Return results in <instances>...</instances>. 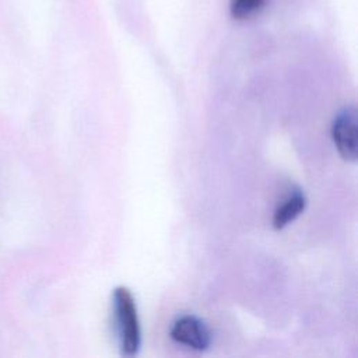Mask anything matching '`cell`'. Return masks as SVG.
<instances>
[{
  "label": "cell",
  "mask_w": 358,
  "mask_h": 358,
  "mask_svg": "<svg viewBox=\"0 0 358 358\" xmlns=\"http://www.w3.org/2000/svg\"><path fill=\"white\" fill-rule=\"evenodd\" d=\"M264 0H231V14L234 18L243 20L256 13Z\"/></svg>",
  "instance_id": "5b68a950"
},
{
  "label": "cell",
  "mask_w": 358,
  "mask_h": 358,
  "mask_svg": "<svg viewBox=\"0 0 358 358\" xmlns=\"http://www.w3.org/2000/svg\"><path fill=\"white\" fill-rule=\"evenodd\" d=\"M306 206V197L303 192L294 190L281 206L277 207L273 215V227L275 229H282L296 217H299Z\"/></svg>",
  "instance_id": "277c9868"
},
{
  "label": "cell",
  "mask_w": 358,
  "mask_h": 358,
  "mask_svg": "<svg viewBox=\"0 0 358 358\" xmlns=\"http://www.w3.org/2000/svg\"><path fill=\"white\" fill-rule=\"evenodd\" d=\"M331 136L338 154L345 161H357V109L354 106H345L336 115L331 124Z\"/></svg>",
  "instance_id": "7a4b0ae2"
},
{
  "label": "cell",
  "mask_w": 358,
  "mask_h": 358,
  "mask_svg": "<svg viewBox=\"0 0 358 358\" xmlns=\"http://www.w3.org/2000/svg\"><path fill=\"white\" fill-rule=\"evenodd\" d=\"M113 310L122 354L136 355L141 345V330L136 301L126 287L115 288Z\"/></svg>",
  "instance_id": "6da1fadb"
},
{
  "label": "cell",
  "mask_w": 358,
  "mask_h": 358,
  "mask_svg": "<svg viewBox=\"0 0 358 358\" xmlns=\"http://www.w3.org/2000/svg\"><path fill=\"white\" fill-rule=\"evenodd\" d=\"M171 337L196 351H204L211 344V333L207 324L193 315L178 317L171 327Z\"/></svg>",
  "instance_id": "3957f363"
}]
</instances>
